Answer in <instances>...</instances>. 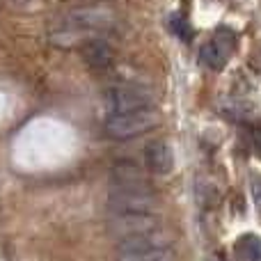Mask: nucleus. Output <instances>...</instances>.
Listing matches in <instances>:
<instances>
[{
    "label": "nucleus",
    "mask_w": 261,
    "mask_h": 261,
    "mask_svg": "<svg viewBox=\"0 0 261 261\" xmlns=\"http://www.w3.org/2000/svg\"><path fill=\"white\" fill-rule=\"evenodd\" d=\"M199 58H202L204 67L213 69V71H220V69L225 67V62H227V53L213 39L208 41V44L202 46V50H199Z\"/></svg>",
    "instance_id": "9d476101"
},
{
    "label": "nucleus",
    "mask_w": 261,
    "mask_h": 261,
    "mask_svg": "<svg viewBox=\"0 0 261 261\" xmlns=\"http://www.w3.org/2000/svg\"><path fill=\"white\" fill-rule=\"evenodd\" d=\"M158 206L151 190L113 188L108 195V208L115 213H153Z\"/></svg>",
    "instance_id": "20e7f679"
},
{
    "label": "nucleus",
    "mask_w": 261,
    "mask_h": 261,
    "mask_svg": "<svg viewBox=\"0 0 261 261\" xmlns=\"http://www.w3.org/2000/svg\"><path fill=\"white\" fill-rule=\"evenodd\" d=\"M252 197H254V204L261 206V176L252 179Z\"/></svg>",
    "instance_id": "ddd939ff"
},
{
    "label": "nucleus",
    "mask_w": 261,
    "mask_h": 261,
    "mask_svg": "<svg viewBox=\"0 0 261 261\" xmlns=\"http://www.w3.org/2000/svg\"><path fill=\"white\" fill-rule=\"evenodd\" d=\"M174 236L170 231H161V229H151L144 234H135L128 239H119L117 250L122 254H133V252H147V250H158V248H170Z\"/></svg>",
    "instance_id": "423d86ee"
},
{
    "label": "nucleus",
    "mask_w": 261,
    "mask_h": 261,
    "mask_svg": "<svg viewBox=\"0 0 261 261\" xmlns=\"http://www.w3.org/2000/svg\"><path fill=\"white\" fill-rule=\"evenodd\" d=\"M236 250H239L243 261H261V239L259 236H254V234L241 236L239 243H236Z\"/></svg>",
    "instance_id": "9b49d317"
},
{
    "label": "nucleus",
    "mask_w": 261,
    "mask_h": 261,
    "mask_svg": "<svg viewBox=\"0 0 261 261\" xmlns=\"http://www.w3.org/2000/svg\"><path fill=\"white\" fill-rule=\"evenodd\" d=\"M158 126V113L153 108H142L133 110V113H122V115H108L103 128L110 138L115 140H126L133 135H142L147 130Z\"/></svg>",
    "instance_id": "f03ea898"
},
{
    "label": "nucleus",
    "mask_w": 261,
    "mask_h": 261,
    "mask_svg": "<svg viewBox=\"0 0 261 261\" xmlns=\"http://www.w3.org/2000/svg\"><path fill=\"white\" fill-rule=\"evenodd\" d=\"M153 92L142 83H117L103 92V108L108 115L133 113V110L151 108Z\"/></svg>",
    "instance_id": "f257e3e1"
},
{
    "label": "nucleus",
    "mask_w": 261,
    "mask_h": 261,
    "mask_svg": "<svg viewBox=\"0 0 261 261\" xmlns=\"http://www.w3.org/2000/svg\"><path fill=\"white\" fill-rule=\"evenodd\" d=\"M144 165H147L149 172L158 176H165L174 170V153H172V147L165 142V140H153L144 147Z\"/></svg>",
    "instance_id": "0eeeda50"
},
{
    "label": "nucleus",
    "mask_w": 261,
    "mask_h": 261,
    "mask_svg": "<svg viewBox=\"0 0 261 261\" xmlns=\"http://www.w3.org/2000/svg\"><path fill=\"white\" fill-rule=\"evenodd\" d=\"M252 147H254V151H257V156L261 158V126L252 128Z\"/></svg>",
    "instance_id": "4468645a"
},
{
    "label": "nucleus",
    "mask_w": 261,
    "mask_h": 261,
    "mask_svg": "<svg viewBox=\"0 0 261 261\" xmlns=\"http://www.w3.org/2000/svg\"><path fill=\"white\" fill-rule=\"evenodd\" d=\"M117 261H176V254L172 252V248H158V250H147V252L119 254Z\"/></svg>",
    "instance_id": "f8f14e48"
},
{
    "label": "nucleus",
    "mask_w": 261,
    "mask_h": 261,
    "mask_svg": "<svg viewBox=\"0 0 261 261\" xmlns=\"http://www.w3.org/2000/svg\"><path fill=\"white\" fill-rule=\"evenodd\" d=\"M117 16L110 7H101V5H90V7H76L71 12L64 14L62 25L78 28V30L92 32V35H101L106 30H113Z\"/></svg>",
    "instance_id": "7ed1b4c3"
},
{
    "label": "nucleus",
    "mask_w": 261,
    "mask_h": 261,
    "mask_svg": "<svg viewBox=\"0 0 261 261\" xmlns=\"http://www.w3.org/2000/svg\"><path fill=\"white\" fill-rule=\"evenodd\" d=\"M83 60L94 71H106V69H110L115 64V50L106 39L94 37V39L83 44Z\"/></svg>",
    "instance_id": "6e6552de"
},
{
    "label": "nucleus",
    "mask_w": 261,
    "mask_h": 261,
    "mask_svg": "<svg viewBox=\"0 0 261 261\" xmlns=\"http://www.w3.org/2000/svg\"><path fill=\"white\" fill-rule=\"evenodd\" d=\"M113 184L115 188H124V190H151L149 184L144 181L142 172L133 165H119L113 170Z\"/></svg>",
    "instance_id": "1a4fd4ad"
},
{
    "label": "nucleus",
    "mask_w": 261,
    "mask_h": 261,
    "mask_svg": "<svg viewBox=\"0 0 261 261\" xmlns=\"http://www.w3.org/2000/svg\"><path fill=\"white\" fill-rule=\"evenodd\" d=\"M106 227L110 234L119 236V239H128V236L158 229V220L151 213H115Z\"/></svg>",
    "instance_id": "39448f33"
}]
</instances>
